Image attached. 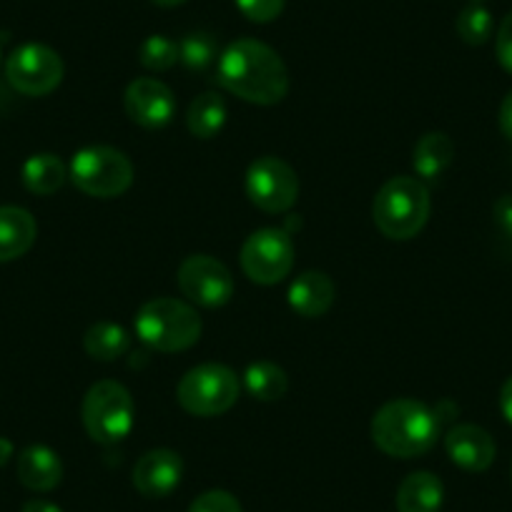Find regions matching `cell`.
Segmentation results:
<instances>
[{"instance_id":"obj_1","label":"cell","mask_w":512,"mask_h":512,"mask_svg":"<svg viewBox=\"0 0 512 512\" xmlns=\"http://www.w3.org/2000/svg\"><path fill=\"white\" fill-rule=\"evenodd\" d=\"M216 81L224 91L256 106H274L289 93V71L272 46L241 38L221 51Z\"/></svg>"},{"instance_id":"obj_2","label":"cell","mask_w":512,"mask_h":512,"mask_svg":"<svg viewBox=\"0 0 512 512\" xmlns=\"http://www.w3.org/2000/svg\"><path fill=\"white\" fill-rule=\"evenodd\" d=\"M442 422L432 407L417 400H392L379 407L372 417V442L390 457L412 460L437 445Z\"/></svg>"},{"instance_id":"obj_3","label":"cell","mask_w":512,"mask_h":512,"mask_svg":"<svg viewBox=\"0 0 512 512\" xmlns=\"http://www.w3.org/2000/svg\"><path fill=\"white\" fill-rule=\"evenodd\" d=\"M430 191L417 176H395L377 191L372 216L387 239L407 241L425 229L430 219Z\"/></svg>"},{"instance_id":"obj_4","label":"cell","mask_w":512,"mask_h":512,"mask_svg":"<svg viewBox=\"0 0 512 512\" xmlns=\"http://www.w3.org/2000/svg\"><path fill=\"white\" fill-rule=\"evenodd\" d=\"M136 337L156 352H184L201 337V319L181 299L159 297L146 302L134 319Z\"/></svg>"},{"instance_id":"obj_5","label":"cell","mask_w":512,"mask_h":512,"mask_svg":"<svg viewBox=\"0 0 512 512\" xmlns=\"http://www.w3.org/2000/svg\"><path fill=\"white\" fill-rule=\"evenodd\" d=\"M68 179L93 199H116L134 184V164L113 146H86L71 159Z\"/></svg>"},{"instance_id":"obj_6","label":"cell","mask_w":512,"mask_h":512,"mask_svg":"<svg viewBox=\"0 0 512 512\" xmlns=\"http://www.w3.org/2000/svg\"><path fill=\"white\" fill-rule=\"evenodd\" d=\"M81 417L91 440L101 445H116L134 430V397L121 382L103 379L93 384L83 397Z\"/></svg>"},{"instance_id":"obj_7","label":"cell","mask_w":512,"mask_h":512,"mask_svg":"<svg viewBox=\"0 0 512 512\" xmlns=\"http://www.w3.org/2000/svg\"><path fill=\"white\" fill-rule=\"evenodd\" d=\"M176 400L194 417H219L239 400V377L226 364H199L179 379Z\"/></svg>"},{"instance_id":"obj_8","label":"cell","mask_w":512,"mask_h":512,"mask_svg":"<svg viewBox=\"0 0 512 512\" xmlns=\"http://www.w3.org/2000/svg\"><path fill=\"white\" fill-rule=\"evenodd\" d=\"M294 267L292 236L282 229H259L241 246V269L256 284L272 287Z\"/></svg>"},{"instance_id":"obj_9","label":"cell","mask_w":512,"mask_h":512,"mask_svg":"<svg viewBox=\"0 0 512 512\" xmlns=\"http://www.w3.org/2000/svg\"><path fill=\"white\" fill-rule=\"evenodd\" d=\"M246 196L256 209L267 214L289 211L299 199L297 171L277 156H262L246 171Z\"/></svg>"},{"instance_id":"obj_10","label":"cell","mask_w":512,"mask_h":512,"mask_svg":"<svg viewBox=\"0 0 512 512\" xmlns=\"http://www.w3.org/2000/svg\"><path fill=\"white\" fill-rule=\"evenodd\" d=\"M6 78L23 96H48L63 81V61L43 43H23L8 56Z\"/></svg>"},{"instance_id":"obj_11","label":"cell","mask_w":512,"mask_h":512,"mask_svg":"<svg viewBox=\"0 0 512 512\" xmlns=\"http://www.w3.org/2000/svg\"><path fill=\"white\" fill-rule=\"evenodd\" d=\"M176 284L181 294L199 307H224L234 297V277L229 267L209 254H194L184 259L176 272Z\"/></svg>"},{"instance_id":"obj_12","label":"cell","mask_w":512,"mask_h":512,"mask_svg":"<svg viewBox=\"0 0 512 512\" xmlns=\"http://www.w3.org/2000/svg\"><path fill=\"white\" fill-rule=\"evenodd\" d=\"M128 118L144 128H164L176 113V98L166 83L156 78H136L123 93Z\"/></svg>"},{"instance_id":"obj_13","label":"cell","mask_w":512,"mask_h":512,"mask_svg":"<svg viewBox=\"0 0 512 512\" xmlns=\"http://www.w3.org/2000/svg\"><path fill=\"white\" fill-rule=\"evenodd\" d=\"M134 487L144 497H166L179 487L184 477V460L179 452L169 447H156V450L144 452L134 465Z\"/></svg>"},{"instance_id":"obj_14","label":"cell","mask_w":512,"mask_h":512,"mask_svg":"<svg viewBox=\"0 0 512 512\" xmlns=\"http://www.w3.org/2000/svg\"><path fill=\"white\" fill-rule=\"evenodd\" d=\"M447 457L465 472H485L497 455L495 440L477 425H455L445 435Z\"/></svg>"},{"instance_id":"obj_15","label":"cell","mask_w":512,"mask_h":512,"mask_svg":"<svg viewBox=\"0 0 512 512\" xmlns=\"http://www.w3.org/2000/svg\"><path fill=\"white\" fill-rule=\"evenodd\" d=\"M334 297H337V287L332 279L324 272H304L289 287V307L299 314V317L317 319L332 309Z\"/></svg>"},{"instance_id":"obj_16","label":"cell","mask_w":512,"mask_h":512,"mask_svg":"<svg viewBox=\"0 0 512 512\" xmlns=\"http://www.w3.org/2000/svg\"><path fill=\"white\" fill-rule=\"evenodd\" d=\"M18 480L33 492H51L63 480V462L51 447L31 445L18 455Z\"/></svg>"},{"instance_id":"obj_17","label":"cell","mask_w":512,"mask_h":512,"mask_svg":"<svg viewBox=\"0 0 512 512\" xmlns=\"http://www.w3.org/2000/svg\"><path fill=\"white\" fill-rule=\"evenodd\" d=\"M38 226L31 211L21 206H0V262L21 259L36 244Z\"/></svg>"},{"instance_id":"obj_18","label":"cell","mask_w":512,"mask_h":512,"mask_svg":"<svg viewBox=\"0 0 512 512\" xmlns=\"http://www.w3.org/2000/svg\"><path fill=\"white\" fill-rule=\"evenodd\" d=\"M445 485L432 472H412L397 487V512H440Z\"/></svg>"},{"instance_id":"obj_19","label":"cell","mask_w":512,"mask_h":512,"mask_svg":"<svg viewBox=\"0 0 512 512\" xmlns=\"http://www.w3.org/2000/svg\"><path fill=\"white\" fill-rule=\"evenodd\" d=\"M455 159V144L442 131H430L422 136L412 154V166L420 181H437Z\"/></svg>"},{"instance_id":"obj_20","label":"cell","mask_w":512,"mask_h":512,"mask_svg":"<svg viewBox=\"0 0 512 512\" xmlns=\"http://www.w3.org/2000/svg\"><path fill=\"white\" fill-rule=\"evenodd\" d=\"M23 186L36 196H51L66 184L68 169L56 154H36L23 164Z\"/></svg>"},{"instance_id":"obj_21","label":"cell","mask_w":512,"mask_h":512,"mask_svg":"<svg viewBox=\"0 0 512 512\" xmlns=\"http://www.w3.org/2000/svg\"><path fill=\"white\" fill-rule=\"evenodd\" d=\"M83 347L96 362H116L131 347V337L123 327L113 322H96L83 334Z\"/></svg>"},{"instance_id":"obj_22","label":"cell","mask_w":512,"mask_h":512,"mask_svg":"<svg viewBox=\"0 0 512 512\" xmlns=\"http://www.w3.org/2000/svg\"><path fill=\"white\" fill-rule=\"evenodd\" d=\"M226 123V103L219 93H201L191 101L186 126L196 139H214Z\"/></svg>"},{"instance_id":"obj_23","label":"cell","mask_w":512,"mask_h":512,"mask_svg":"<svg viewBox=\"0 0 512 512\" xmlns=\"http://www.w3.org/2000/svg\"><path fill=\"white\" fill-rule=\"evenodd\" d=\"M244 384L251 397L262 402H277L287 395L289 379L279 364L274 362H254L246 367Z\"/></svg>"},{"instance_id":"obj_24","label":"cell","mask_w":512,"mask_h":512,"mask_svg":"<svg viewBox=\"0 0 512 512\" xmlns=\"http://www.w3.org/2000/svg\"><path fill=\"white\" fill-rule=\"evenodd\" d=\"M219 56V43H216V38L206 31L189 33V36L179 43V61L184 63L189 71H209V68L219 61Z\"/></svg>"},{"instance_id":"obj_25","label":"cell","mask_w":512,"mask_h":512,"mask_svg":"<svg viewBox=\"0 0 512 512\" xmlns=\"http://www.w3.org/2000/svg\"><path fill=\"white\" fill-rule=\"evenodd\" d=\"M455 31L467 46H485L492 38V31H495V21H492V13L485 6L472 3V6H465L460 11L455 21Z\"/></svg>"},{"instance_id":"obj_26","label":"cell","mask_w":512,"mask_h":512,"mask_svg":"<svg viewBox=\"0 0 512 512\" xmlns=\"http://www.w3.org/2000/svg\"><path fill=\"white\" fill-rule=\"evenodd\" d=\"M139 61L146 71H169L179 61V43L166 36H151L141 43Z\"/></svg>"},{"instance_id":"obj_27","label":"cell","mask_w":512,"mask_h":512,"mask_svg":"<svg viewBox=\"0 0 512 512\" xmlns=\"http://www.w3.org/2000/svg\"><path fill=\"white\" fill-rule=\"evenodd\" d=\"M287 0H236V8L249 18L251 23H272L282 16Z\"/></svg>"},{"instance_id":"obj_28","label":"cell","mask_w":512,"mask_h":512,"mask_svg":"<svg viewBox=\"0 0 512 512\" xmlns=\"http://www.w3.org/2000/svg\"><path fill=\"white\" fill-rule=\"evenodd\" d=\"M189 512H241V502L226 490H209L191 502Z\"/></svg>"},{"instance_id":"obj_29","label":"cell","mask_w":512,"mask_h":512,"mask_svg":"<svg viewBox=\"0 0 512 512\" xmlns=\"http://www.w3.org/2000/svg\"><path fill=\"white\" fill-rule=\"evenodd\" d=\"M495 53L500 66L512 76V13H507V16L502 18L500 28H497Z\"/></svg>"},{"instance_id":"obj_30","label":"cell","mask_w":512,"mask_h":512,"mask_svg":"<svg viewBox=\"0 0 512 512\" xmlns=\"http://www.w3.org/2000/svg\"><path fill=\"white\" fill-rule=\"evenodd\" d=\"M492 214H495V224L497 229H500V234L512 244V194L500 196V199L495 201Z\"/></svg>"},{"instance_id":"obj_31","label":"cell","mask_w":512,"mask_h":512,"mask_svg":"<svg viewBox=\"0 0 512 512\" xmlns=\"http://www.w3.org/2000/svg\"><path fill=\"white\" fill-rule=\"evenodd\" d=\"M497 121H500V131L505 139L512 141V91L507 93L505 98H502V106H500V116H497Z\"/></svg>"},{"instance_id":"obj_32","label":"cell","mask_w":512,"mask_h":512,"mask_svg":"<svg viewBox=\"0 0 512 512\" xmlns=\"http://www.w3.org/2000/svg\"><path fill=\"white\" fill-rule=\"evenodd\" d=\"M500 410H502V417H505V420L512 425V377L507 379L505 384H502V390H500Z\"/></svg>"},{"instance_id":"obj_33","label":"cell","mask_w":512,"mask_h":512,"mask_svg":"<svg viewBox=\"0 0 512 512\" xmlns=\"http://www.w3.org/2000/svg\"><path fill=\"white\" fill-rule=\"evenodd\" d=\"M21 512H63L61 507L53 505V502H46V500H31L23 505Z\"/></svg>"},{"instance_id":"obj_34","label":"cell","mask_w":512,"mask_h":512,"mask_svg":"<svg viewBox=\"0 0 512 512\" xmlns=\"http://www.w3.org/2000/svg\"><path fill=\"white\" fill-rule=\"evenodd\" d=\"M13 457V442L0 437V467H6Z\"/></svg>"},{"instance_id":"obj_35","label":"cell","mask_w":512,"mask_h":512,"mask_svg":"<svg viewBox=\"0 0 512 512\" xmlns=\"http://www.w3.org/2000/svg\"><path fill=\"white\" fill-rule=\"evenodd\" d=\"M151 3H156V6H161V8H176V6H181L184 0H151Z\"/></svg>"},{"instance_id":"obj_36","label":"cell","mask_w":512,"mask_h":512,"mask_svg":"<svg viewBox=\"0 0 512 512\" xmlns=\"http://www.w3.org/2000/svg\"><path fill=\"white\" fill-rule=\"evenodd\" d=\"M510 477H512V462H510Z\"/></svg>"},{"instance_id":"obj_37","label":"cell","mask_w":512,"mask_h":512,"mask_svg":"<svg viewBox=\"0 0 512 512\" xmlns=\"http://www.w3.org/2000/svg\"><path fill=\"white\" fill-rule=\"evenodd\" d=\"M472 3H480V0H472Z\"/></svg>"},{"instance_id":"obj_38","label":"cell","mask_w":512,"mask_h":512,"mask_svg":"<svg viewBox=\"0 0 512 512\" xmlns=\"http://www.w3.org/2000/svg\"><path fill=\"white\" fill-rule=\"evenodd\" d=\"M0 56H3V53H0Z\"/></svg>"}]
</instances>
